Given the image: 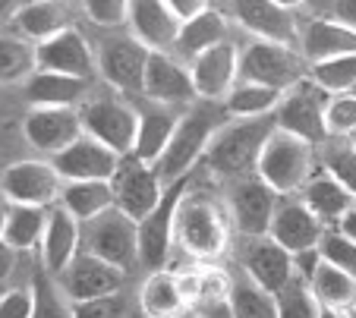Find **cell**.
<instances>
[{"label": "cell", "mask_w": 356, "mask_h": 318, "mask_svg": "<svg viewBox=\"0 0 356 318\" xmlns=\"http://www.w3.org/2000/svg\"><path fill=\"white\" fill-rule=\"evenodd\" d=\"M224 123H227V108L218 101H195L193 108H186V114H180L174 139H170L168 151L161 155V161L155 164L164 186L189 176V170L205 158L211 139L218 135V129Z\"/></svg>", "instance_id": "cell-1"}, {"label": "cell", "mask_w": 356, "mask_h": 318, "mask_svg": "<svg viewBox=\"0 0 356 318\" xmlns=\"http://www.w3.org/2000/svg\"><path fill=\"white\" fill-rule=\"evenodd\" d=\"M277 129L275 114L271 117H256V120H236V123H224L218 129V135L211 139L209 151L202 158V164L209 170L230 180H246L256 176L259 158H262L265 142L271 139V133Z\"/></svg>", "instance_id": "cell-2"}, {"label": "cell", "mask_w": 356, "mask_h": 318, "mask_svg": "<svg viewBox=\"0 0 356 318\" xmlns=\"http://www.w3.org/2000/svg\"><path fill=\"white\" fill-rule=\"evenodd\" d=\"M177 246L199 262H218L227 252L230 227L215 199L186 192L177 208Z\"/></svg>", "instance_id": "cell-3"}, {"label": "cell", "mask_w": 356, "mask_h": 318, "mask_svg": "<svg viewBox=\"0 0 356 318\" xmlns=\"http://www.w3.org/2000/svg\"><path fill=\"white\" fill-rule=\"evenodd\" d=\"M316 174H318V167H316L312 145L290 133L275 129L262 149V158H259V167H256L259 180L265 186H271L281 199H290V196H300V190Z\"/></svg>", "instance_id": "cell-4"}, {"label": "cell", "mask_w": 356, "mask_h": 318, "mask_svg": "<svg viewBox=\"0 0 356 318\" xmlns=\"http://www.w3.org/2000/svg\"><path fill=\"white\" fill-rule=\"evenodd\" d=\"M306 57L296 48L268 44V41H249L240 51V82L277 88L287 95L290 88L306 82Z\"/></svg>", "instance_id": "cell-5"}, {"label": "cell", "mask_w": 356, "mask_h": 318, "mask_svg": "<svg viewBox=\"0 0 356 318\" xmlns=\"http://www.w3.org/2000/svg\"><path fill=\"white\" fill-rule=\"evenodd\" d=\"M82 252L114 265L120 271H129L139 265V224L127 217L120 208H111L98 215L95 221L82 224Z\"/></svg>", "instance_id": "cell-6"}, {"label": "cell", "mask_w": 356, "mask_h": 318, "mask_svg": "<svg viewBox=\"0 0 356 318\" xmlns=\"http://www.w3.org/2000/svg\"><path fill=\"white\" fill-rule=\"evenodd\" d=\"M82 129L92 135L95 142L108 145L120 158L133 155L136 149V133H139V114L136 104L120 95H101L82 104Z\"/></svg>", "instance_id": "cell-7"}, {"label": "cell", "mask_w": 356, "mask_h": 318, "mask_svg": "<svg viewBox=\"0 0 356 318\" xmlns=\"http://www.w3.org/2000/svg\"><path fill=\"white\" fill-rule=\"evenodd\" d=\"M186 192L189 176H183V180H177L164 190L158 208L139 221V265L148 268L152 274L168 268V258L177 243V208L186 199Z\"/></svg>", "instance_id": "cell-8"}, {"label": "cell", "mask_w": 356, "mask_h": 318, "mask_svg": "<svg viewBox=\"0 0 356 318\" xmlns=\"http://www.w3.org/2000/svg\"><path fill=\"white\" fill-rule=\"evenodd\" d=\"M331 95L322 92L312 79L300 82L281 98L275 110V123L281 133H290L302 142H309L312 149L328 142V129H325V108H328Z\"/></svg>", "instance_id": "cell-9"}, {"label": "cell", "mask_w": 356, "mask_h": 318, "mask_svg": "<svg viewBox=\"0 0 356 318\" xmlns=\"http://www.w3.org/2000/svg\"><path fill=\"white\" fill-rule=\"evenodd\" d=\"M234 19L252 35V41H268V44H284V48L300 51L302 26L296 19V7L277 3V0H240L230 3Z\"/></svg>", "instance_id": "cell-10"}, {"label": "cell", "mask_w": 356, "mask_h": 318, "mask_svg": "<svg viewBox=\"0 0 356 318\" xmlns=\"http://www.w3.org/2000/svg\"><path fill=\"white\" fill-rule=\"evenodd\" d=\"M111 190H114V208H120L123 215L139 224L142 217H148L158 208L168 186L161 183V176L152 164L139 161L136 155H127L120 158V167L111 180Z\"/></svg>", "instance_id": "cell-11"}, {"label": "cell", "mask_w": 356, "mask_h": 318, "mask_svg": "<svg viewBox=\"0 0 356 318\" xmlns=\"http://www.w3.org/2000/svg\"><path fill=\"white\" fill-rule=\"evenodd\" d=\"M63 180L51 161H16L0 176V192L10 205H29V208H51L60 202Z\"/></svg>", "instance_id": "cell-12"}, {"label": "cell", "mask_w": 356, "mask_h": 318, "mask_svg": "<svg viewBox=\"0 0 356 318\" xmlns=\"http://www.w3.org/2000/svg\"><path fill=\"white\" fill-rule=\"evenodd\" d=\"M148 57L152 51L142 48L133 35H123V38H111L98 57V73L101 79L108 82L120 98L136 101L142 98V88H145V69H148Z\"/></svg>", "instance_id": "cell-13"}, {"label": "cell", "mask_w": 356, "mask_h": 318, "mask_svg": "<svg viewBox=\"0 0 356 318\" xmlns=\"http://www.w3.org/2000/svg\"><path fill=\"white\" fill-rule=\"evenodd\" d=\"M22 135L32 149L57 158L73 142H79L86 129H82V114L76 108H32L22 120Z\"/></svg>", "instance_id": "cell-14"}, {"label": "cell", "mask_w": 356, "mask_h": 318, "mask_svg": "<svg viewBox=\"0 0 356 318\" xmlns=\"http://www.w3.org/2000/svg\"><path fill=\"white\" fill-rule=\"evenodd\" d=\"M277 196L271 186H265L259 176H246V180H236L234 190H230V215H234V227L249 240L268 237L271 221H275L277 211Z\"/></svg>", "instance_id": "cell-15"}, {"label": "cell", "mask_w": 356, "mask_h": 318, "mask_svg": "<svg viewBox=\"0 0 356 318\" xmlns=\"http://www.w3.org/2000/svg\"><path fill=\"white\" fill-rule=\"evenodd\" d=\"M51 164L63 183H111L120 167V155L111 151L108 145L95 142L92 135H82L67 151L51 158Z\"/></svg>", "instance_id": "cell-16"}, {"label": "cell", "mask_w": 356, "mask_h": 318, "mask_svg": "<svg viewBox=\"0 0 356 318\" xmlns=\"http://www.w3.org/2000/svg\"><path fill=\"white\" fill-rule=\"evenodd\" d=\"M142 98L164 108H193L199 101L193 85V76L189 67L183 60H177L174 54H152L148 57V69H145V88H142Z\"/></svg>", "instance_id": "cell-17"}, {"label": "cell", "mask_w": 356, "mask_h": 318, "mask_svg": "<svg viewBox=\"0 0 356 318\" xmlns=\"http://www.w3.org/2000/svg\"><path fill=\"white\" fill-rule=\"evenodd\" d=\"M35 63H38L41 73H60L86 82H92L95 69H98V60H95L86 35L79 28H67V32L35 44Z\"/></svg>", "instance_id": "cell-18"}, {"label": "cell", "mask_w": 356, "mask_h": 318, "mask_svg": "<svg viewBox=\"0 0 356 318\" xmlns=\"http://www.w3.org/2000/svg\"><path fill=\"white\" fill-rule=\"evenodd\" d=\"M57 281H60L63 293H67L73 303H86V299L120 293L123 284H127V271L114 268V265L101 262V258L79 249V256L70 262V268L63 271Z\"/></svg>", "instance_id": "cell-19"}, {"label": "cell", "mask_w": 356, "mask_h": 318, "mask_svg": "<svg viewBox=\"0 0 356 318\" xmlns=\"http://www.w3.org/2000/svg\"><path fill=\"white\" fill-rule=\"evenodd\" d=\"M180 28L168 0H129V32L152 54H174Z\"/></svg>", "instance_id": "cell-20"}, {"label": "cell", "mask_w": 356, "mask_h": 318, "mask_svg": "<svg viewBox=\"0 0 356 318\" xmlns=\"http://www.w3.org/2000/svg\"><path fill=\"white\" fill-rule=\"evenodd\" d=\"M189 76H193L199 101H221L240 82V48L234 41H224L218 48L205 51L189 63Z\"/></svg>", "instance_id": "cell-21"}, {"label": "cell", "mask_w": 356, "mask_h": 318, "mask_svg": "<svg viewBox=\"0 0 356 318\" xmlns=\"http://www.w3.org/2000/svg\"><path fill=\"white\" fill-rule=\"evenodd\" d=\"M240 265H243V271H246V278L256 287H262L265 293H271V296H277V293H281L284 287H290V281L296 278L293 256H290L287 249H281L271 237L249 240L240 256Z\"/></svg>", "instance_id": "cell-22"}, {"label": "cell", "mask_w": 356, "mask_h": 318, "mask_svg": "<svg viewBox=\"0 0 356 318\" xmlns=\"http://www.w3.org/2000/svg\"><path fill=\"white\" fill-rule=\"evenodd\" d=\"M325 231H328V227H325L300 199L290 196V199H281V202H277L268 237L275 240L281 249H287L290 256H296V252H306V249H318Z\"/></svg>", "instance_id": "cell-23"}, {"label": "cell", "mask_w": 356, "mask_h": 318, "mask_svg": "<svg viewBox=\"0 0 356 318\" xmlns=\"http://www.w3.org/2000/svg\"><path fill=\"white\" fill-rule=\"evenodd\" d=\"M133 104H136V114H139V133H136L133 155L139 158V161L155 167V164L161 161V155L168 151L174 133H177L180 110L155 104V101H148V98H136Z\"/></svg>", "instance_id": "cell-24"}, {"label": "cell", "mask_w": 356, "mask_h": 318, "mask_svg": "<svg viewBox=\"0 0 356 318\" xmlns=\"http://www.w3.org/2000/svg\"><path fill=\"white\" fill-rule=\"evenodd\" d=\"M300 54L312 63H325L334 57L356 54V32L331 16H316L302 26L300 35Z\"/></svg>", "instance_id": "cell-25"}, {"label": "cell", "mask_w": 356, "mask_h": 318, "mask_svg": "<svg viewBox=\"0 0 356 318\" xmlns=\"http://www.w3.org/2000/svg\"><path fill=\"white\" fill-rule=\"evenodd\" d=\"M79 243H82V227L60 205H51L47 208L44 240H41V262H44L47 274L60 278L63 271L70 268V262L79 256Z\"/></svg>", "instance_id": "cell-26"}, {"label": "cell", "mask_w": 356, "mask_h": 318, "mask_svg": "<svg viewBox=\"0 0 356 318\" xmlns=\"http://www.w3.org/2000/svg\"><path fill=\"white\" fill-rule=\"evenodd\" d=\"M296 199H300V202L306 205V208H309L312 215L325 224V227H337V224L347 217V211L356 205V199L350 196L341 183H337L334 176L325 174V170H318L309 183L300 190V196Z\"/></svg>", "instance_id": "cell-27"}, {"label": "cell", "mask_w": 356, "mask_h": 318, "mask_svg": "<svg viewBox=\"0 0 356 318\" xmlns=\"http://www.w3.org/2000/svg\"><path fill=\"white\" fill-rule=\"evenodd\" d=\"M224 41H230L227 38V16H224L221 10L209 7L202 16L183 22L180 38H177V48H174V57L189 67L195 57H202L205 51L218 48V44H224Z\"/></svg>", "instance_id": "cell-28"}, {"label": "cell", "mask_w": 356, "mask_h": 318, "mask_svg": "<svg viewBox=\"0 0 356 318\" xmlns=\"http://www.w3.org/2000/svg\"><path fill=\"white\" fill-rule=\"evenodd\" d=\"M142 318H183L189 312V303L180 290V278L174 271H155L148 274L139 290Z\"/></svg>", "instance_id": "cell-29"}, {"label": "cell", "mask_w": 356, "mask_h": 318, "mask_svg": "<svg viewBox=\"0 0 356 318\" xmlns=\"http://www.w3.org/2000/svg\"><path fill=\"white\" fill-rule=\"evenodd\" d=\"M13 22L19 28V38L32 41V44H41V41L73 28L67 7L57 3V0H29V3H19Z\"/></svg>", "instance_id": "cell-30"}, {"label": "cell", "mask_w": 356, "mask_h": 318, "mask_svg": "<svg viewBox=\"0 0 356 318\" xmlns=\"http://www.w3.org/2000/svg\"><path fill=\"white\" fill-rule=\"evenodd\" d=\"M88 92L86 79H73V76L60 73H35L26 82V98L32 108H76Z\"/></svg>", "instance_id": "cell-31"}, {"label": "cell", "mask_w": 356, "mask_h": 318, "mask_svg": "<svg viewBox=\"0 0 356 318\" xmlns=\"http://www.w3.org/2000/svg\"><path fill=\"white\" fill-rule=\"evenodd\" d=\"M57 205L82 227V224L114 208V190H111V183H63Z\"/></svg>", "instance_id": "cell-32"}, {"label": "cell", "mask_w": 356, "mask_h": 318, "mask_svg": "<svg viewBox=\"0 0 356 318\" xmlns=\"http://www.w3.org/2000/svg\"><path fill=\"white\" fill-rule=\"evenodd\" d=\"M312 293L322 303L325 312H337V315H350L356 309V278L343 274V271L331 268L322 262V268L312 278Z\"/></svg>", "instance_id": "cell-33"}, {"label": "cell", "mask_w": 356, "mask_h": 318, "mask_svg": "<svg viewBox=\"0 0 356 318\" xmlns=\"http://www.w3.org/2000/svg\"><path fill=\"white\" fill-rule=\"evenodd\" d=\"M284 92L277 88H265V85H252V82H236L234 92L224 98L227 114L243 117V120H256V117H271L281 104Z\"/></svg>", "instance_id": "cell-34"}, {"label": "cell", "mask_w": 356, "mask_h": 318, "mask_svg": "<svg viewBox=\"0 0 356 318\" xmlns=\"http://www.w3.org/2000/svg\"><path fill=\"white\" fill-rule=\"evenodd\" d=\"M44 227H47V208H29V205H10V217H7V240L16 252H29L44 240Z\"/></svg>", "instance_id": "cell-35"}, {"label": "cell", "mask_w": 356, "mask_h": 318, "mask_svg": "<svg viewBox=\"0 0 356 318\" xmlns=\"http://www.w3.org/2000/svg\"><path fill=\"white\" fill-rule=\"evenodd\" d=\"M38 73L35 63V44L19 35H0V85L29 82Z\"/></svg>", "instance_id": "cell-36"}, {"label": "cell", "mask_w": 356, "mask_h": 318, "mask_svg": "<svg viewBox=\"0 0 356 318\" xmlns=\"http://www.w3.org/2000/svg\"><path fill=\"white\" fill-rule=\"evenodd\" d=\"M32 318H73V299L63 293L60 281L38 268L32 274Z\"/></svg>", "instance_id": "cell-37"}, {"label": "cell", "mask_w": 356, "mask_h": 318, "mask_svg": "<svg viewBox=\"0 0 356 318\" xmlns=\"http://www.w3.org/2000/svg\"><path fill=\"white\" fill-rule=\"evenodd\" d=\"M309 79L316 82L322 92H328L331 98L353 95L356 92V54L334 57V60H325V63H312Z\"/></svg>", "instance_id": "cell-38"}, {"label": "cell", "mask_w": 356, "mask_h": 318, "mask_svg": "<svg viewBox=\"0 0 356 318\" xmlns=\"http://www.w3.org/2000/svg\"><path fill=\"white\" fill-rule=\"evenodd\" d=\"M230 315L234 318H277V299L256 287L249 278L234 281L230 290Z\"/></svg>", "instance_id": "cell-39"}, {"label": "cell", "mask_w": 356, "mask_h": 318, "mask_svg": "<svg viewBox=\"0 0 356 318\" xmlns=\"http://www.w3.org/2000/svg\"><path fill=\"white\" fill-rule=\"evenodd\" d=\"M275 299H277V318H322L325 315L312 287L300 278L290 281V287H284Z\"/></svg>", "instance_id": "cell-40"}, {"label": "cell", "mask_w": 356, "mask_h": 318, "mask_svg": "<svg viewBox=\"0 0 356 318\" xmlns=\"http://www.w3.org/2000/svg\"><path fill=\"white\" fill-rule=\"evenodd\" d=\"M318 252H322L325 265H331V268L356 278V243L343 237L337 227H328V231H325L322 243H318Z\"/></svg>", "instance_id": "cell-41"}, {"label": "cell", "mask_w": 356, "mask_h": 318, "mask_svg": "<svg viewBox=\"0 0 356 318\" xmlns=\"http://www.w3.org/2000/svg\"><path fill=\"white\" fill-rule=\"evenodd\" d=\"M328 139H350L356 133V95H334L325 108Z\"/></svg>", "instance_id": "cell-42"}, {"label": "cell", "mask_w": 356, "mask_h": 318, "mask_svg": "<svg viewBox=\"0 0 356 318\" xmlns=\"http://www.w3.org/2000/svg\"><path fill=\"white\" fill-rule=\"evenodd\" d=\"M325 174H331L350 196L356 199V149L350 142H337L325 151Z\"/></svg>", "instance_id": "cell-43"}, {"label": "cell", "mask_w": 356, "mask_h": 318, "mask_svg": "<svg viewBox=\"0 0 356 318\" xmlns=\"http://www.w3.org/2000/svg\"><path fill=\"white\" fill-rule=\"evenodd\" d=\"M82 13L101 28L129 26V0H86Z\"/></svg>", "instance_id": "cell-44"}, {"label": "cell", "mask_w": 356, "mask_h": 318, "mask_svg": "<svg viewBox=\"0 0 356 318\" xmlns=\"http://www.w3.org/2000/svg\"><path fill=\"white\" fill-rule=\"evenodd\" d=\"M73 318H133L129 303L114 293V296H98L86 303H73Z\"/></svg>", "instance_id": "cell-45"}, {"label": "cell", "mask_w": 356, "mask_h": 318, "mask_svg": "<svg viewBox=\"0 0 356 318\" xmlns=\"http://www.w3.org/2000/svg\"><path fill=\"white\" fill-rule=\"evenodd\" d=\"M0 318H32V290L16 287L10 293H0Z\"/></svg>", "instance_id": "cell-46"}, {"label": "cell", "mask_w": 356, "mask_h": 318, "mask_svg": "<svg viewBox=\"0 0 356 318\" xmlns=\"http://www.w3.org/2000/svg\"><path fill=\"white\" fill-rule=\"evenodd\" d=\"M318 268H322V252H318V249H306V252H296V256H293L296 278L306 281V284H312V278H316Z\"/></svg>", "instance_id": "cell-47"}, {"label": "cell", "mask_w": 356, "mask_h": 318, "mask_svg": "<svg viewBox=\"0 0 356 318\" xmlns=\"http://www.w3.org/2000/svg\"><path fill=\"white\" fill-rule=\"evenodd\" d=\"M168 3H170V10H174V16L180 22L195 19V16H202L211 7V3H205V0H168Z\"/></svg>", "instance_id": "cell-48"}, {"label": "cell", "mask_w": 356, "mask_h": 318, "mask_svg": "<svg viewBox=\"0 0 356 318\" xmlns=\"http://www.w3.org/2000/svg\"><path fill=\"white\" fill-rule=\"evenodd\" d=\"M331 19L343 22V26H350L356 32V0H343V3H331Z\"/></svg>", "instance_id": "cell-49"}, {"label": "cell", "mask_w": 356, "mask_h": 318, "mask_svg": "<svg viewBox=\"0 0 356 318\" xmlns=\"http://www.w3.org/2000/svg\"><path fill=\"white\" fill-rule=\"evenodd\" d=\"M13 268H16V249L7 240H0V284L13 274Z\"/></svg>", "instance_id": "cell-50"}, {"label": "cell", "mask_w": 356, "mask_h": 318, "mask_svg": "<svg viewBox=\"0 0 356 318\" xmlns=\"http://www.w3.org/2000/svg\"><path fill=\"white\" fill-rule=\"evenodd\" d=\"M337 231H341L347 240H353V243H356V205L347 211V217H343V221L337 224Z\"/></svg>", "instance_id": "cell-51"}, {"label": "cell", "mask_w": 356, "mask_h": 318, "mask_svg": "<svg viewBox=\"0 0 356 318\" xmlns=\"http://www.w3.org/2000/svg\"><path fill=\"white\" fill-rule=\"evenodd\" d=\"M16 10H19V3H16V0H0V19H13Z\"/></svg>", "instance_id": "cell-52"}, {"label": "cell", "mask_w": 356, "mask_h": 318, "mask_svg": "<svg viewBox=\"0 0 356 318\" xmlns=\"http://www.w3.org/2000/svg\"><path fill=\"white\" fill-rule=\"evenodd\" d=\"M7 217H10V205L0 202V240H3V233H7Z\"/></svg>", "instance_id": "cell-53"}, {"label": "cell", "mask_w": 356, "mask_h": 318, "mask_svg": "<svg viewBox=\"0 0 356 318\" xmlns=\"http://www.w3.org/2000/svg\"><path fill=\"white\" fill-rule=\"evenodd\" d=\"M322 318H347V315H337V312H325Z\"/></svg>", "instance_id": "cell-54"}, {"label": "cell", "mask_w": 356, "mask_h": 318, "mask_svg": "<svg viewBox=\"0 0 356 318\" xmlns=\"http://www.w3.org/2000/svg\"><path fill=\"white\" fill-rule=\"evenodd\" d=\"M183 318H205V315H195V312H186V315H183Z\"/></svg>", "instance_id": "cell-55"}, {"label": "cell", "mask_w": 356, "mask_h": 318, "mask_svg": "<svg viewBox=\"0 0 356 318\" xmlns=\"http://www.w3.org/2000/svg\"><path fill=\"white\" fill-rule=\"evenodd\" d=\"M347 142H350V145H353V149H356V133H353V135H350V139H347Z\"/></svg>", "instance_id": "cell-56"}, {"label": "cell", "mask_w": 356, "mask_h": 318, "mask_svg": "<svg viewBox=\"0 0 356 318\" xmlns=\"http://www.w3.org/2000/svg\"><path fill=\"white\" fill-rule=\"evenodd\" d=\"M347 318H356V309H353V312H350V315H347Z\"/></svg>", "instance_id": "cell-57"}, {"label": "cell", "mask_w": 356, "mask_h": 318, "mask_svg": "<svg viewBox=\"0 0 356 318\" xmlns=\"http://www.w3.org/2000/svg\"><path fill=\"white\" fill-rule=\"evenodd\" d=\"M133 318H142V315H133Z\"/></svg>", "instance_id": "cell-58"}, {"label": "cell", "mask_w": 356, "mask_h": 318, "mask_svg": "<svg viewBox=\"0 0 356 318\" xmlns=\"http://www.w3.org/2000/svg\"><path fill=\"white\" fill-rule=\"evenodd\" d=\"M353 95H356V92H353Z\"/></svg>", "instance_id": "cell-59"}]
</instances>
